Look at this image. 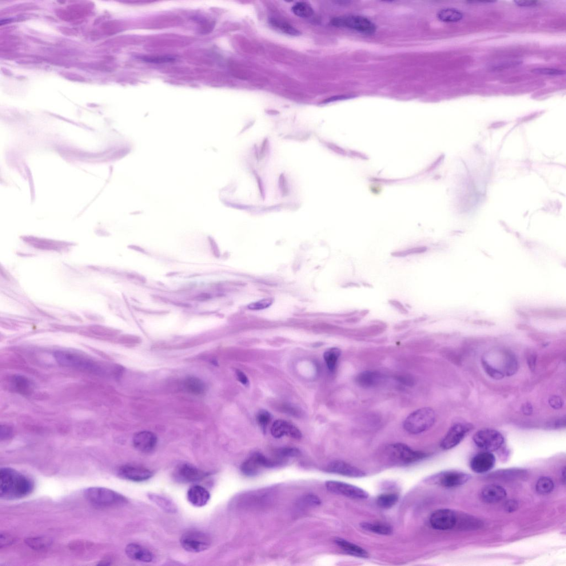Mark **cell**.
Returning a JSON list of instances; mask_svg holds the SVG:
<instances>
[{
    "label": "cell",
    "instance_id": "45",
    "mask_svg": "<svg viewBox=\"0 0 566 566\" xmlns=\"http://www.w3.org/2000/svg\"><path fill=\"white\" fill-rule=\"evenodd\" d=\"M389 303L397 309L401 314H406L408 313V311L406 310L403 305L401 303L396 300H390Z\"/></svg>",
    "mask_w": 566,
    "mask_h": 566
},
{
    "label": "cell",
    "instance_id": "18",
    "mask_svg": "<svg viewBox=\"0 0 566 566\" xmlns=\"http://www.w3.org/2000/svg\"><path fill=\"white\" fill-rule=\"evenodd\" d=\"M134 448L138 451L148 453L152 451L157 444V437L153 433L141 432L134 434L133 437Z\"/></svg>",
    "mask_w": 566,
    "mask_h": 566
},
{
    "label": "cell",
    "instance_id": "17",
    "mask_svg": "<svg viewBox=\"0 0 566 566\" xmlns=\"http://www.w3.org/2000/svg\"><path fill=\"white\" fill-rule=\"evenodd\" d=\"M496 464V458L491 452L485 451L476 454L471 461V467L474 472L484 473L491 470Z\"/></svg>",
    "mask_w": 566,
    "mask_h": 566
},
{
    "label": "cell",
    "instance_id": "46",
    "mask_svg": "<svg viewBox=\"0 0 566 566\" xmlns=\"http://www.w3.org/2000/svg\"><path fill=\"white\" fill-rule=\"evenodd\" d=\"M549 404L553 408L559 409L563 406V400L559 397L553 396L549 400Z\"/></svg>",
    "mask_w": 566,
    "mask_h": 566
},
{
    "label": "cell",
    "instance_id": "31",
    "mask_svg": "<svg viewBox=\"0 0 566 566\" xmlns=\"http://www.w3.org/2000/svg\"><path fill=\"white\" fill-rule=\"evenodd\" d=\"M341 353V350L336 348L330 349L325 352L324 355L325 361L331 372H333L335 370L338 359L340 357Z\"/></svg>",
    "mask_w": 566,
    "mask_h": 566
},
{
    "label": "cell",
    "instance_id": "7",
    "mask_svg": "<svg viewBox=\"0 0 566 566\" xmlns=\"http://www.w3.org/2000/svg\"><path fill=\"white\" fill-rule=\"evenodd\" d=\"M181 544L186 551L199 553L208 549L210 547L211 540L208 534L197 530H191L183 534Z\"/></svg>",
    "mask_w": 566,
    "mask_h": 566
},
{
    "label": "cell",
    "instance_id": "13",
    "mask_svg": "<svg viewBox=\"0 0 566 566\" xmlns=\"http://www.w3.org/2000/svg\"><path fill=\"white\" fill-rule=\"evenodd\" d=\"M174 477L182 483H191L201 481L208 476V473L189 464H182L177 466Z\"/></svg>",
    "mask_w": 566,
    "mask_h": 566
},
{
    "label": "cell",
    "instance_id": "9",
    "mask_svg": "<svg viewBox=\"0 0 566 566\" xmlns=\"http://www.w3.org/2000/svg\"><path fill=\"white\" fill-rule=\"evenodd\" d=\"M282 464L280 461H273L261 453H256L242 464L241 470L246 476H254L257 475L262 469L274 467Z\"/></svg>",
    "mask_w": 566,
    "mask_h": 566
},
{
    "label": "cell",
    "instance_id": "2",
    "mask_svg": "<svg viewBox=\"0 0 566 566\" xmlns=\"http://www.w3.org/2000/svg\"><path fill=\"white\" fill-rule=\"evenodd\" d=\"M435 421V414L430 408H422L410 414L403 422L406 432L412 434L423 433L432 427Z\"/></svg>",
    "mask_w": 566,
    "mask_h": 566
},
{
    "label": "cell",
    "instance_id": "40",
    "mask_svg": "<svg viewBox=\"0 0 566 566\" xmlns=\"http://www.w3.org/2000/svg\"><path fill=\"white\" fill-rule=\"evenodd\" d=\"M273 303V300L270 298L264 299V300L251 303L249 305L250 310H260L268 308Z\"/></svg>",
    "mask_w": 566,
    "mask_h": 566
},
{
    "label": "cell",
    "instance_id": "32",
    "mask_svg": "<svg viewBox=\"0 0 566 566\" xmlns=\"http://www.w3.org/2000/svg\"><path fill=\"white\" fill-rule=\"evenodd\" d=\"M399 500V496L396 493H384L379 496L377 499V503L379 507L389 509L395 505Z\"/></svg>",
    "mask_w": 566,
    "mask_h": 566
},
{
    "label": "cell",
    "instance_id": "20",
    "mask_svg": "<svg viewBox=\"0 0 566 566\" xmlns=\"http://www.w3.org/2000/svg\"><path fill=\"white\" fill-rule=\"evenodd\" d=\"M507 492L501 486L497 484H489L482 489L481 497L485 503L495 504L505 499Z\"/></svg>",
    "mask_w": 566,
    "mask_h": 566
},
{
    "label": "cell",
    "instance_id": "16",
    "mask_svg": "<svg viewBox=\"0 0 566 566\" xmlns=\"http://www.w3.org/2000/svg\"><path fill=\"white\" fill-rule=\"evenodd\" d=\"M326 471L353 478H361L366 476L365 473L362 470L342 461L331 462L326 468Z\"/></svg>",
    "mask_w": 566,
    "mask_h": 566
},
{
    "label": "cell",
    "instance_id": "50",
    "mask_svg": "<svg viewBox=\"0 0 566 566\" xmlns=\"http://www.w3.org/2000/svg\"><path fill=\"white\" fill-rule=\"evenodd\" d=\"M0 540H1V548L2 547L3 545H9L10 544H11L12 541H13V538H11V537L5 535V534H4V535H2V534H1V538H0Z\"/></svg>",
    "mask_w": 566,
    "mask_h": 566
},
{
    "label": "cell",
    "instance_id": "51",
    "mask_svg": "<svg viewBox=\"0 0 566 566\" xmlns=\"http://www.w3.org/2000/svg\"><path fill=\"white\" fill-rule=\"evenodd\" d=\"M268 139H265L264 142H263V144H262L261 149V151H260L261 158H264V157L265 156V153L266 152L267 148H268Z\"/></svg>",
    "mask_w": 566,
    "mask_h": 566
},
{
    "label": "cell",
    "instance_id": "43",
    "mask_svg": "<svg viewBox=\"0 0 566 566\" xmlns=\"http://www.w3.org/2000/svg\"><path fill=\"white\" fill-rule=\"evenodd\" d=\"M279 454L283 457H296L300 454V451L294 448H284L279 451Z\"/></svg>",
    "mask_w": 566,
    "mask_h": 566
},
{
    "label": "cell",
    "instance_id": "21",
    "mask_svg": "<svg viewBox=\"0 0 566 566\" xmlns=\"http://www.w3.org/2000/svg\"><path fill=\"white\" fill-rule=\"evenodd\" d=\"M187 497L190 504L196 507H202L208 503L210 494L201 486L194 485L188 490Z\"/></svg>",
    "mask_w": 566,
    "mask_h": 566
},
{
    "label": "cell",
    "instance_id": "28",
    "mask_svg": "<svg viewBox=\"0 0 566 566\" xmlns=\"http://www.w3.org/2000/svg\"><path fill=\"white\" fill-rule=\"evenodd\" d=\"M361 528L368 532L381 535H388L392 533L393 529L388 524L381 523H364L361 524Z\"/></svg>",
    "mask_w": 566,
    "mask_h": 566
},
{
    "label": "cell",
    "instance_id": "44",
    "mask_svg": "<svg viewBox=\"0 0 566 566\" xmlns=\"http://www.w3.org/2000/svg\"><path fill=\"white\" fill-rule=\"evenodd\" d=\"M279 185H280L283 196H286L289 193V188L284 174L281 175L280 179H279Z\"/></svg>",
    "mask_w": 566,
    "mask_h": 566
},
{
    "label": "cell",
    "instance_id": "1",
    "mask_svg": "<svg viewBox=\"0 0 566 566\" xmlns=\"http://www.w3.org/2000/svg\"><path fill=\"white\" fill-rule=\"evenodd\" d=\"M34 482L25 474L10 467L0 470V497L5 500L21 499L33 492Z\"/></svg>",
    "mask_w": 566,
    "mask_h": 566
},
{
    "label": "cell",
    "instance_id": "48",
    "mask_svg": "<svg viewBox=\"0 0 566 566\" xmlns=\"http://www.w3.org/2000/svg\"><path fill=\"white\" fill-rule=\"evenodd\" d=\"M514 2L516 4V5L519 6L530 7L537 5L539 2L537 1H516Z\"/></svg>",
    "mask_w": 566,
    "mask_h": 566
},
{
    "label": "cell",
    "instance_id": "24",
    "mask_svg": "<svg viewBox=\"0 0 566 566\" xmlns=\"http://www.w3.org/2000/svg\"><path fill=\"white\" fill-rule=\"evenodd\" d=\"M336 544L342 549L350 555L360 558H368L369 554L364 549L358 547V545L350 543V542L341 538L335 539Z\"/></svg>",
    "mask_w": 566,
    "mask_h": 566
},
{
    "label": "cell",
    "instance_id": "42",
    "mask_svg": "<svg viewBox=\"0 0 566 566\" xmlns=\"http://www.w3.org/2000/svg\"><path fill=\"white\" fill-rule=\"evenodd\" d=\"M13 436V429L9 425H2L0 428V438L1 440L10 439Z\"/></svg>",
    "mask_w": 566,
    "mask_h": 566
},
{
    "label": "cell",
    "instance_id": "39",
    "mask_svg": "<svg viewBox=\"0 0 566 566\" xmlns=\"http://www.w3.org/2000/svg\"><path fill=\"white\" fill-rule=\"evenodd\" d=\"M320 498L314 494H307L303 497L300 501V504L303 506H317L321 504Z\"/></svg>",
    "mask_w": 566,
    "mask_h": 566
},
{
    "label": "cell",
    "instance_id": "38",
    "mask_svg": "<svg viewBox=\"0 0 566 566\" xmlns=\"http://www.w3.org/2000/svg\"><path fill=\"white\" fill-rule=\"evenodd\" d=\"M427 250V248L426 247H414V248L410 249L405 250L399 251V252H395L392 253L394 257H403L407 256L408 255L420 254L424 253Z\"/></svg>",
    "mask_w": 566,
    "mask_h": 566
},
{
    "label": "cell",
    "instance_id": "4",
    "mask_svg": "<svg viewBox=\"0 0 566 566\" xmlns=\"http://www.w3.org/2000/svg\"><path fill=\"white\" fill-rule=\"evenodd\" d=\"M53 357L58 364L63 366L92 373L101 372V369L95 362L78 354L65 350H58L54 353Z\"/></svg>",
    "mask_w": 566,
    "mask_h": 566
},
{
    "label": "cell",
    "instance_id": "22",
    "mask_svg": "<svg viewBox=\"0 0 566 566\" xmlns=\"http://www.w3.org/2000/svg\"><path fill=\"white\" fill-rule=\"evenodd\" d=\"M126 555L130 559L134 561L150 563L153 559V556L149 549L137 544H130L125 549Z\"/></svg>",
    "mask_w": 566,
    "mask_h": 566
},
{
    "label": "cell",
    "instance_id": "35",
    "mask_svg": "<svg viewBox=\"0 0 566 566\" xmlns=\"http://www.w3.org/2000/svg\"><path fill=\"white\" fill-rule=\"evenodd\" d=\"M26 544L31 548L35 549H42L46 548L50 544V539L46 537H38L30 538L26 539Z\"/></svg>",
    "mask_w": 566,
    "mask_h": 566
},
{
    "label": "cell",
    "instance_id": "29",
    "mask_svg": "<svg viewBox=\"0 0 566 566\" xmlns=\"http://www.w3.org/2000/svg\"><path fill=\"white\" fill-rule=\"evenodd\" d=\"M269 23L275 29L286 34L293 35V36H298L300 34V31L295 29L290 24L283 21L282 20L272 18L269 20Z\"/></svg>",
    "mask_w": 566,
    "mask_h": 566
},
{
    "label": "cell",
    "instance_id": "5",
    "mask_svg": "<svg viewBox=\"0 0 566 566\" xmlns=\"http://www.w3.org/2000/svg\"><path fill=\"white\" fill-rule=\"evenodd\" d=\"M390 461L395 465H408L424 459L426 454L415 451L408 446L401 443L390 445L386 449Z\"/></svg>",
    "mask_w": 566,
    "mask_h": 566
},
{
    "label": "cell",
    "instance_id": "19",
    "mask_svg": "<svg viewBox=\"0 0 566 566\" xmlns=\"http://www.w3.org/2000/svg\"><path fill=\"white\" fill-rule=\"evenodd\" d=\"M271 433L276 438L286 435L300 440L302 437L301 432L296 426L283 420H277L274 422L271 428Z\"/></svg>",
    "mask_w": 566,
    "mask_h": 566
},
{
    "label": "cell",
    "instance_id": "49",
    "mask_svg": "<svg viewBox=\"0 0 566 566\" xmlns=\"http://www.w3.org/2000/svg\"><path fill=\"white\" fill-rule=\"evenodd\" d=\"M517 508V502L515 500H509L505 504V509L509 512H513Z\"/></svg>",
    "mask_w": 566,
    "mask_h": 566
},
{
    "label": "cell",
    "instance_id": "34",
    "mask_svg": "<svg viewBox=\"0 0 566 566\" xmlns=\"http://www.w3.org/2000/svg\"><path fill=\"white\" fill-rule=\"evenodd\" d=\"M536 491L540 494H548L553 491L554 483L551 478L543 477L539 478L536 485Z\"/></svg>",
    "mask_w": 566,
    "mask_h": 566
},
{
    "label": "cell",
    "instance_id": "12",
    "mask_svg": "<svg viewBox=\"0 0 566 566\" xmlns=\"http://www.w3.org/2000/svg\"><path fill=\"white\" fill-rule=\"evenodd\" d=\"M457 522V516L453 510L442 509L433 513L430 518V523L432 527L438 530H448L455 527Z\"/></svg>",
    "mask_w": 566,
    "mask_h": 566
},
{
    "label": "cell",
    "instance_id": "26",
    "mask_svg": "<svg viewBox=\"0 0 566 566\" xmlns=\"http://www.w3.org/2000/svg\"><path fill=\"white\" fill-rule=\"evenodd\" d=\"M463 17L460 11L451 8L442 10L437 15L438 18L444 22H457L461 21Z\"/></svg>",
    "mask_w": 566,
    "mask_h": 566
},
{
    "label": "cell",
    "instance_id": "47",
    "mask_svg": "<svg viewBox=\"0 0 566 566\" xmlns=\"http://www.w3.org/2000/svg\"><path fill=\"white\" fill-rule=\"evenodd\" d=\"M236 375L238 380L240 381L242 384L244 385H247L249 384V379L247 377L244 372L241 371L240 370H237Z\"/></svg>",
    "mask_w": 566,
    "mask_h": 566
},
{
    "label": "cell",
    "instance_id": "52",
    "mask_svg": "<svg viewBox=\"0 0 566 566\" xmlns=\"http://www.w3.org/2000/svg\"><path fill=\"white\" fill-rule=\"evenodd\" d=\"M523 410L524 413L525 414H527V415H528V414H531L533 410L532 406L530 404H525L524 406Z\"/></svg>",
    "mask_w": 566,
    "mask_h": 566
},
{
    "label": "cell",
    "instance_id": "14",
    "mask_svg": "<svg viewBox=\"0 0 566 566\" xmlns=\"http://www.w3.org/2000/svg\"><path fill=\"white\" fill-rule=\"evenodd\" d=\"M469 430L470 427L467 425H454L442 441L441 448L444 449H449L456 447L464 439Z\"/></svg>",
    "mask_w": 566,
    "mask_h": 566
},
{
    "label": "cell",
    "instance_id": "53",
    "mask_svg": "<svg viewBox=\"0 0 566 566\" xmlns=\"http://www.w3.org/2000/svg\"><path fill=\"white\" fill-rule=\"evenodd\" d=\"M257 180H258V185H259V187H260V191H261V193H262V196H263V197H264V188H263V186H262V182H261V181L260 178V177H259L258 176V175H257Z\"/></svg>",
    "mask_w": 566,
    "mask_h": 566
},
{
    "label": "cell",
    "instance_id": "30",
    "mask_svg": "<svg viewBox=\"0 0 566 566\" xmlns=\"http://www.w3.org/2000/svg\"><path fill=\"white\" fill-rule=\"evenodd\" d=\"M149 497L150 500L154 502L162 509L165 510L166 512L168 513L176 512L177 508L175 504L167 498L154 494H149Z\"/></svg>",
    "mask_w": 566,
    "mask_h": 566
},
{
    "label": "cell",
    "instance_id": "33",
    "mask_svg": "<svg viewBox=\"0 0 566 566\" xmlns=\"http://www.w3.org/2000/svg\"><path fill=\"white\" fill-rule=\"evenodd\" d=\"M293 13L298 17L309 18L314 14V10L309 3L305 2H298L292 7Z\"/></svg>",
    "mask_w": 566,
    "mask_h": 566
},
{
    "label": "cell",
    "instance_id": "6",
    "mask_svg": "<svg viewBox=\"0 0 566 566\" xmlns=\"http://www.w3.org/2000/svg\"><path fill=\"white\" fill-rule=\"evenodd\" d=\"M333 26L348 28L364 34H372L375 33L376 26L369 19L360 16H347L333 18Z\"/></svg>",
    "mask_w": 566,
    "mask_h": 566
},
{
    "label": "cell",
    "instance_id": "41",
    "mask_svg": "<svg viewBox=\"0 0 566 566\" xmlns=\"http://www.w3.org/2000/svg\"><path fill=\"white\" fill-rule=\"evenodd\" d=\"M533 72L549 75H561L565 74V71L564 70L550 68H537L533 70Z\"/></svg>",
    "mask_w": 566,
    "mask_h": 566
},
{
    "label": "cell",
    "instance_id": "36",
    "mask_svg": "<svg viewBox=\"0 0 566 566\" xmlns=\"http://www.w3.org/2000/svg\"><path fill=\"white\" fill-rule=\"evenodd\" d=\"M271 420L270 414L267 412L266 410H262L259 412L257 415V421L259 425H260L263 431L265 432L267 426H268Z\"/></svg>",
    "mask_w": 566,
    "mask_h": 566
},
{
    "label": "cell",
    "instance_id": "23",
    "mask_svg": "<svg viewBox=\"0 0 566 566\" xmlns=\"http://www.w3.org/2000/svg\"><path fill=\"white\" fill-rule=\"evenodd\" d=\"M382 379V376L380 373L367 370L359 374L356 378V381L362 387L370 388L380 383Z\"/></svg>",
    "mask_w": 566,
    "mask_h": 566
},
{
    "label": "cell",
    "instance_id": "3",
    "mask_svg": "<svg viewBox=\"0 0 566 566\" xmlns=\"http://www.w3.org/2000/svg\"><path fill=\"white\" fill-rule=\"evenodd\" d=\"M86 499L90 503L103 507H114L127 503L125 497L113 490L104 487H90L84 491Z\"/></svg>",
    "mask_w": 566,
    "mask_h": 566
},
{
    "label": "cell",
    "instance_id": "15",
    "mask_svg": "<svg viewBox=\"0 0 566 566\" xmlns=\"http://www.w3.org/2000/svg\"><path fill=\"white\" fill-rule=\"evenodd\" d=\"M118 474L123 479L137 482L148 480L153 476L152 472L149 469L133 465L122 466L119 468Z\"/></svg>",
    "mask_w": 566,
    "mask_h": 566
},
{
    "label": "cell",
    "instance_id": "10",
    "mask_svg": "<svg viewBox=\"0 0 566 566\" xmlns=\"http://www.w3.org/2000/svg\"><path fill=\"white\" fill-rule=\"evenodd\" d=\"M469 474L458 471H448L438 473L432 478L433 483L445 488H455L467 483L471 479Z\"/></svg>",
    "mask_w": 566,
    "mask_h": 566
},
{
    "label": "cell",
    "instance_id": "25",
    "mask_svg": "<svg viewBox=\"0 0 566 566\" xmlns=\"http://www.w3.org/2000/svg\"><path fill=\"white\" fill-rule=\"evenodd\" d=\"M12 388L22 394H28L33 388L31 381L27 377L21 375H15L11 378Z\"/></svg>",
    "mask_w": 566,
    "mask_h": 566
},
{
    "label": "cell",
    "instance_id": "27",
    "mask_svg": "<svg viewBox=\"0 0 566 566\" xmlns=\"http://www.w3.org/2000/svg\"><path fill=\"white\" fill-rule=\"evenodd\" d=\"M184 384L187 391L196 395L204 393L205 390L204 382L198 378L189 377L186 379Z\"/></svg>",
    "mask_w": 566,
    "mask_h": 566
},
{
    "label": "cell",
    "instance_id": "8",
    "mask_svg": "<svg viewBox=\"0 0 566 566\" xmlns=\"http://www.w3.org/2000/svg\"><path fill=\"white\" fill-rule=\"evenodd\" d=\"M473 439L478 448L491 452L500 449L504 442V437L499 432L488 429L478 432Z\"/></svg>",
    "mask_w": 566,
    "mask_h": 566
},
{
    "label": "cell",
    "instance_id": "37",
    "mask_svg": "<svg viewBox=\"0 0 566 566\" xmlns=\"http://www.w3.org/2000/svg\"><path fill=\"white\" fill-rule=\"evenodd\" d=\"M140 59L142 61L154 64L171 63L175 61V60H176V58L171 56V55L161 57H143L140 58Z\"/></svg>",
    "mask_w": 566,
    "mask_h": 566
},
{
    "label": "cell",
    "instance_id": "11",
    "mask_svg": "<svg viewBox=\"0 0 566 566\" xmlns=\"http://www.w3.org/2000/svg\"><path fill=\"white\" fill-rule=\"evenodd\" d=\"M326 487L330 492L354 499H364L369 497L365 490L344 482L329 481L326 482Z\"/></svg>",
    "mask_w": 566,
    "mask_h": 566
}]
</instances>
